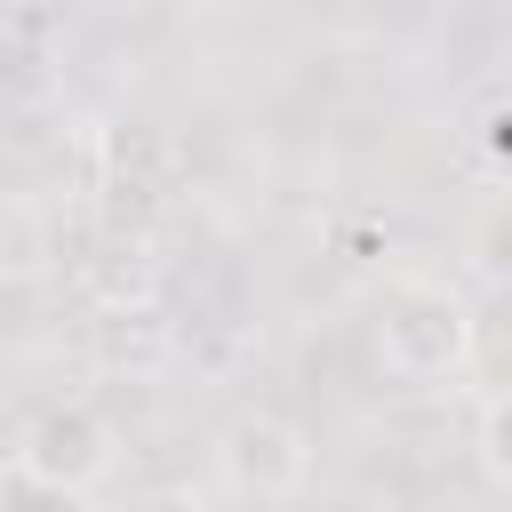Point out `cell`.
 I'll list each match as a JSON object with an SVG mask.
<instances>
[{
	"instance_id": "obj_1",
	"label": "cell",
	"mask_w": 512,
	"mask_h": 512,
	"mask_svg": "<svg viewBox=\"0 0 512 512\" xmlns=\"http://www.w3.org/2000/svg\"><path fill=\"white\" fill-rule=\"evenodd\" d=\"M376 360L400 384H448L472 360V304L448 280H400L376 320Z\"/></svg>"
},
{
	"instance_id": "obj_2",
	"label": "cell",
	"mask_w": 512,
	"mask_h": 512,
	"mask_svg": "<svg viewBox=\"0 0 512 512\" xmlns=\"http://www.w3.org/2000/svg\"><path fill=\"white\" fill-rule=\"evenodd\" d=\"M16 472L80 496L88 480L112 472V424H104L88 400H56V408L32 416V432H24V448H16Z\"/></svg>"
},
{
	"instance_id": "obj_3",
	"label": "cell",
	"mask_w": 512,
	"mask_h": 512,
	"mask_svg": "<svg viewBox=\"0 0 512 512\" xmlns=\"http://www.w3.org/2000/svg\"><path fill=\"white\" fill-rule=\"evenodd\" d=\"M216 464H224V480L240 488V496H296L304 488V472H312V448H304V432L288 424V416H232L224 432H216Z\"/></svg>"
},
{
	"instance_id": "obj_4",
	"label": "cell",
	"mask_w": 512,
	"mask_h": 512,
	"mask_svg": "<svg viewBox=\"0 0 512 512\" xmlns=\"http://www.w3.org/2000/svg\"><path fill=\"white\" fill-rule=\"evenodd\" d=\"M184 352V328L168 320V304L160 296H144V304H104L96 320H88V360L104 368V376H160L168 360Z\"/></svg>"
},
{
	"instance_id": "obj_5",
	"label": "cell",
	"mask_w": 512,
	"mask_h": 512,
	"mask_svg": "<svg viewBox=\"0 0 512 512\" xmlns=\"http://www.w3.org/2000/svg\"><path fill=\"white\" fill-rule=\"evenodd\" d=\"M72 280L80 296L104 312V304H144L152 280H160V256H152V232H88V248L72 256Z\"/></svg>"
},
{
	"instance_id": "obj_6",
	"label": "cell",
	"mask_w": 512,
	"mask_h": 512,
	"mask_svg": "<svg viewBox=\"0 0 512 512\" xmlns=\"http://www.w3.org/2000/svg\"><path fill=\"white\" fill-rule=\"evenodd\" d=\"M48 216L32 208V200H0V280L16 288V280H32V272H48Z\"/></svg>"
},
{
	"instance_id": "obj_7",
	"label": "cell",
	"mask_w": 512,
	"mask_h": 512,
	"mask_svg": "<svg viewBox=\"0 0 512 512\" xmlns=\"http://www.w3.org/2000/svg\"><path fill=\"white\" fill-rule=\"evenodd\" d=\"M0 512H80V496H72V488H48V480H32V472H16V480L0 488Z\"/></svg>"
},
{
	"instance_id": "obj_8",
	"label": "cell",
	"mask_w": 512,
	"mask_h": 512,
	"mask_svg": "<svg viewBox=\"0 0 512 512\" xmlns=\"http://www.w3.org/2000/svg\"><path fill=\"white\" fill-rule=\"evenodd\" d=\"M480 464H488L496 480L512 472V456H504V400H488V408H480Z\"/></svg>"
},
{
	"instance_id": "obj_9",
	"label": "cell",
	"mask_w": 512,
	"mask_h": 512,
	"mask_svg": "<svg viewBox=\"0 0 512 512\" xmlns=\"http://www.w3.org/2000/svg\"><path fill=\"white\" fill-rule=\"evenodd\" d=\"M136 512H216V504H208L200 488H152V496H144Z\"/></svg>"
},
{
	"instance_id": "obj_10",
	"label": "cell",
	"mask_w": 512,
	"mask_h": 512,
	"mask_svg": "<svg viewBox=\"0 0 512 512\" xmlns=\"http://www.w3.org/2000/svg\"><path fill=\"white\" fill-rule=\"evenodd\" d=\"M0 312H8V280H0Z\"/></svg>"
},
{
	"instance_id": "obj_11",
	"label": "cell",
	"mask_w": 512,
	"mask_h": 512,
	"mask_svg": "<svg viewBox=\"0 0 512 512\" xmlns=\"http://www.w3.org/2000/svg\"><path fill=\"white\" fill-rule=\"evenodd\" d=\"M200 8H232V0H200Z\"/></svg>"
}]
</instances>
